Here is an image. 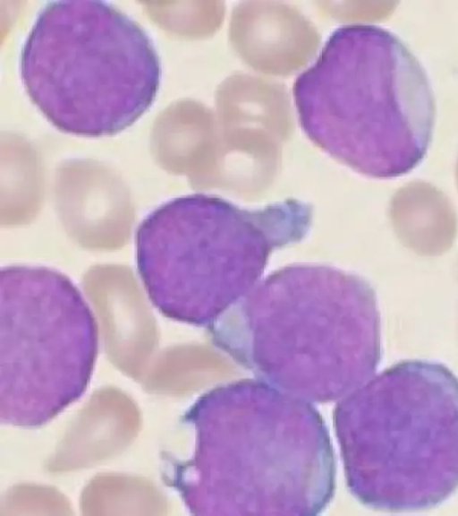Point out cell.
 <instances>
[{"instance_id": "2", "label": "cell", "mask_w": 458, "mask_h": 516, "mask_svg": "<svg viewBox=\"0 0 458 516\" xmlns=\"http://www.w3.org/2000/svg\"><path fill=\"white\" fill-rule=\"evenodd\" d=\"M209 328L222 349L275 385L284 374L279 386L285 389L291 373L286 391L295 375L293 392L298 373L295 396L303 375L302 396L304 373L303 396L308 375L314 383L318 373L334 374L337 383L340 374L352 392L370 380L379 360L371 289L329 265L291 264L270 273Z\"/></svg>"}, {"instance_id": "4", "label": "cell", "mask_w": 458, "mask_h": 516, "mask_svg": "<svg viewBox=\"0 0 458 516\" xmlns=\"http://www.w3.org/2000/svg\"><path fill=\"white\" fill-rule=\"evenodd\" d=\"M352 494L388 512L435 507L458 488V378L428 361L394 365L339 406Z\"/></svg>"}, {"instance_id": "3", "label": "cell", "mask_w": 458, "mask_h": 516, "mask_svg": "<svg viewBox=\"0 0 458 516\" xmlns=\"http://www.w3.org/2000/svg\"><path fill=\"white\" fill-rule=\"evenodd\" d=\"M311 222V207L296 199L253 210L205 194L176 197L140 224L137 271L165 315L210 325L260 280L271 254L301 241Z\"/></svg>"}, {"instance_id": "1", "label": "cell", "mask_w": 458, "mask_h": 516, "mask_svg": "<svg viewBox=\"0 0 458 516\" xmlns=\"http://www.w3.org/2000/svg\"><path fill=\"white\" fill-rule=\"evenodd\" d=\"M300 125L321 150L372 177L415 168L432 142L428 78L407 46L372 24L335 30L293 85Z\"/></svg>"}, {"instance_id": "5", "label": "cell", "mask_w": 458, "mask_h": 516, "mask_svg": "<svg viewBox=\"0 0 458 516\" xmlns=\"http://www.w3.org/2000/svg\"><path fill=\"white\" fill-rule=\"evenodd\" d=\"M20 75L30 100L58 130L116 134L154 103L161 64L146 30L104 1L60 0L38 13Z\"/></svg>"}]
</instances>
